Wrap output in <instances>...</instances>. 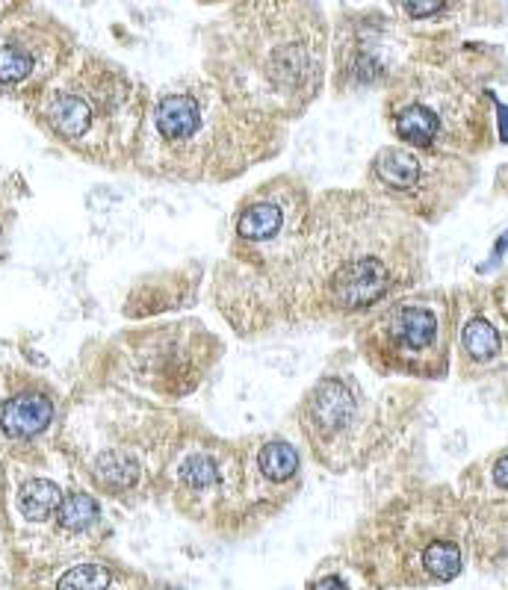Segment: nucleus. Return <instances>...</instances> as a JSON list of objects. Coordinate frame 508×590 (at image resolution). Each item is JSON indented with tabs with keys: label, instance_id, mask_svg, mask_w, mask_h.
Segmentation results:
<instances>
[{
	"label": "nucleus",
	"instance_id": "1",
	"mask_svg": "<svg viewBox=\"0 0 508 590\" xmlns=\"http://www.w3.org/2000/svg\"><path fill=\"white\" fill-rule=\"evenodd\" d=\"M204 74L245 113L290 125L326 83V24L310 0H240L208 33Z\"/></svg>",
	"mask_w": 508,
	"mask_h": 590
},
{
	"label": "nucleus",
	"instance_id": "2",
	"mask_svg": "<svg viewBox=\"0 0 508 590\" xmlns=\"http://www.w3.org/2000/svg\"><path fill=\"white\" fill-rule=\"evenodd\" d=\"M284 143L287 125L245 113L213 77L192 72L148 98L130 166L155 180L222 187L275 160Z\"/></svg>",
	"mask_w": 508,
	"mask_h": 590
},
{
	"label": "nucleus",
	"instance_id": "3",
	"mask_svg": "<svg viewBox=\"0 0 508 590\" xmlns=\"http://www.w3.org/2000/svg\"><path fill=\"white\" fill-rule=\"evenodd\" d=\"M310 204L296 175H275L240 198L225 257L213 268V302L236 337L296 323Z\"/></svg>",
	"mask_w": 508,
	"mask_h": 590
},
{
	"label": "nucleus",
	"instance_id": "4",
	"mask_svg": "<svg viewBox=\"0 0 508 590\" xmlns=\"http://www.w3.org/2000/svg\"><path fill=\"white\" fill-rule=\"evenodd\" d=\"M187 417L113 378L83 387L65 404L60 452L95 496L139 505L160 484Z\"/></svg>",
	"mask_w": 508,
	"mask_h": 590
},
{
	"label": "nucleus",
	"instance_id": "5",
	"mask_svg": "<svg viewBox=\"0 0 508 590\" xmlns=\"http://www.w3.org/2000/svg\"><path fill=\"white\" fill-rule=\"evenodd\" d=\"M396 233L400 224L361 196L317 198L301 251L296 323L354 316L381 305L400 286Z\"/></svg>",
	"mask_w": 508,
	"mask_h": 590
},
{
	"label": "nucleus",
	"instance_id": "6",
	"mask_svg": "<svg viewBox=\"0 0 508 590\" xmlns=\"http://www.w3.org/2000/svg\"><path fill=\"white\" fill-rule=\"evenodd\" d=\"M151 92L137 74L107 56L74 48L65 65L24 101L42 134L83 162L100 169H127Z\"/></svg>",
	"mask_w": 508,
	"mask_h": 590
},
{
	"label": "nucleus",
	"instance_id": "7",
	"mask_svg": "<svg viewBox=\"0 0 508 590\" xmlns=\"http://www.w3.org/2000/svg\"><path fill=\"white\" fill-rule=\"evenodd\" d=\"M222 355L225 343L201 319H178L118 334L109 343V372L118 384L174 404L208 381Z\"/></svg>",
	"mask_w": 508,
	"mask_h": 590
},
{
	"label": "nucleus",
	"instance_id": "8",
	"mask_svg": "<svg viewBox=\"0 0 508 590\" xmlns=\"http://www.w3.org/2000/svg\"><path fill=\"white\" fill-rule=\"evenodd\" d=\"M301 487V452L284 434L234 440V484L222 537L243 540L282 514Z\"/></svg>",
	"mask_w": 508,
	"mask_h": 590
},
{
	"label": "nucleus",
	"instance_id": "9",
	"mask_svg": "<svg viewBox=\"0 0 508 590\" xmlns=\"http://www.w3.org/2000/svg\"><path fill=\"white\" fill-rule=\"evenodd\" d=\"M234 484V440L208 431L199 422L183 425L169 466L160 484V496L172 502L174 510L210 535L222 537Z\"/></svg>",
	"mask_w": 508,
	"mask_h": 590
},
{
	"label": "nucleus",
	"instance_id": "10",
	"mask_svg": "<svg viewBox=\"0 0 508 590\" xmlns=\"http://www.w3.org/2000/svg\"><path fill=\"white\" fill-rule=\"evenodd\" d=\"M428 508H432V502H423V517H417V508L393 505L379 517L375 540L370 537V544H367V563H375L388 552H396V558L381 567V570L393 572L388 581L446 584L462 572L464 552L458 537L446 531L444 523H437L441 517H432Z\"/></svg>",
	"mask_w": 508,
	"mask_h": 590
},
{
	"label": "nucleus",
	"instance_id": "11",
	"mask_svg": "<svg viewBox=\"0 0 508 590\" xmlns=\"http://www.w3.org/2000/svg\"><path fill=\"white\" fill-rule=\"evenodd\" d=\"M74 33L51 12L21 7L0 19V98H33L74 54Z\"/></svg>",
	"mask_w": 508,
	"mask_h": 590
},
{
	"label": "nucleus",
	"instance_id": "12",
	"mask_svg": "<svg viewBox=\"0 0 508 590\" xmlns=\"http://www.w3.org/2000/svg\"><path fill=\"white\" fill-rule=\"evenodd\" d=\"M63 399L45 378L21 369H0V457L33 466L60 452Z\"/></svg>",
	"mask_w": 508,
	"mask_h": 590
},
{
	"label": "nucleus",
	"instance_id": "13",
	"mask_svg": "<svg viewBox=\"0 0 508 590\" xmlns=\"http://www.w3.org/2000/svg\"><path fill=\"white\" fill-rule=\"evenodd\" d=\"M444 316L428 302H400L388 307L363 334L367 358L381 369L400 372H441L444 367Z\"/></svg>",
	"mask_w": 508,
	"mask_h": 590
},
{
	"label": "nucleus",
	"instance_id": "14",
	"mask_svg": "<svg viewBox=\"0 0 508 590\" xmlns=\"http://www.w3.org/2000/svg\"><path fill=\"white\" fill-rule=\"evenodd\" d=\"M296 420L310 455L322 466L340 470V457L349 452V440L361 425V393L352 378L326 372L301 396Z\"/></svg>",
	"mask_w": 508,
	"mask_h": 590
},
{
	"label": "nucleus",
	"instance_id": "15",
	"mask_svg": "<svg viewBox=\"0 0 508 590\" xmlns=\"http://www.w3.org/2000/svg\"><path fill=\"white\" fill-rule=\"evenodd\" d=\"M372 180L384 192L400 198H417L420 187L426 183V162L417 151L402 148V145H388L381 148L370 162Z\"/></svg>",
	"mask_w": 508,
	"mask_h": 590
},
{
	"label": "nucleus",
	"instance_id": "16",
	"mask_svg": "<svg viewBox=\"0 0 508 590\" xmlns=\"http://www.w3.org/2000/svg\"><path fill=\"white\" fill-rule=\"evenodd\" d=\"M45 584H54V588H116V584L118 588H134V584H148V579L130 572L121 563L86 555L81 561L68 563L63 570H56L54 576H47Z\"/></svg>",
	"mask_w": 508,
	"mask_h": 590
},
{
	"label": "nucleus",
	"instance_id": "17",
	"mask_svg": "<svg viewBox=\"0 0 508 590\" xmlns=\"http://www.w3.org/2000/svg\"><path fill=\"white\" fill-rule=\"evenodd\" d=\"M462 349L473 364H490L502 355V337L499 328L481 314L467 319L462 328Z\"/></svg>",
	"mask_w": 508,
	"mask_h": 590
},
{
	"label": "nucleus",
	"instance_id": "18",
	"mask_svg": "<svg viewBox=\"0 0 508 590\" xmlns=\"http://www.w3.org/2000/svg\"><path fill=\"white\" fill-rule=\"evenodd\" d=\"M396 3H400L402 12L414 21L432 19V15H437V12L446 7V0H396Z\"/></svg>",
	"mask_w": 508,
	"mask_h": 590
},
{
	"label": "nucleus",
	"instance_id": "19",
	"mask_svg": "<svg viewBox=\"0 0 508 590\" xmlns=\"http://www.w3.org/2000/svg\"><path fill=\"white\" fill-rule=\"evenodd\" d=\"M10 528V464L0 457V531Z\"/></svg>",
	"mask_w": 508,
	"mask_h": 590
},
{
	"label": "nucleus",
	"instance_id": "20",
	"mask_svg": "<svg viewBox=\"0 0 508 590\" xmlns=\"http://www.w3.org/2000/svg\"><path fill=\"white\" fill-rule=\"evenodd\" d=\"M490 478L497 484L499 491H508V455H499L490 466Z\"/></svg>",
	"mask_w": 508,
	"mask_h": 590
},
{
	"label": "nucleus",
	"instance_id": "21",
	"mask_svg": "<svg viewBox=\"0 0 508 590\" xmlns=\"http://www.w3.org/2000/svg\"><path fill=\"white\" fill-rule=\"evenodd\" d=\"M494 107H497L499 116V136H502V143H508V107L506 104H499L497 98H494Z\"/></svg>",
	"mask_w": 508,
	"mask_h": 590
},
{
	"label": "nucleus",
	"instance_id": "22",
	"mask_svg": "<svg viewBox=\"0 0 508 590\" xmlns=\"http://www.w3.org/2000/svg\"><path fill=\"white\" fill-rule=\"evenodd\" d=\"M30 0H0V19H7L12 12H19L21 7H28Z\"/></svg>",
	"mask_w": 508,
	"mask_h": 590
},
{
	"label": "nucleus",
	"instance_id": "23",
	"mask_svg": "<svg viewBox=\"0 0 508 590\" xmlns=\"http://www.w3.org/2000/svg\"><path fill=\"white\" fill-rule=\"evenodd\" d=\"M7 544H10V537H7V531H0V549H7Z\"/></svg>",
	"mask_w": 508,
	"mask_h": 590
},
{
	"label": "nucleus",
	"instance_id": "24",
	"mask_svg": "<svg viewBox=\"0 0 508 590\" xmlns=\"http://www.w3.org/2000/svg\"><path fill=\"white\" fill-rule=\"evenodd\" d=\"M199 3H210V7H216V3H231V0H199Z\"/></svg>",
	"mask_w": 508,
	"mask_h": 590
}]
</instances>
